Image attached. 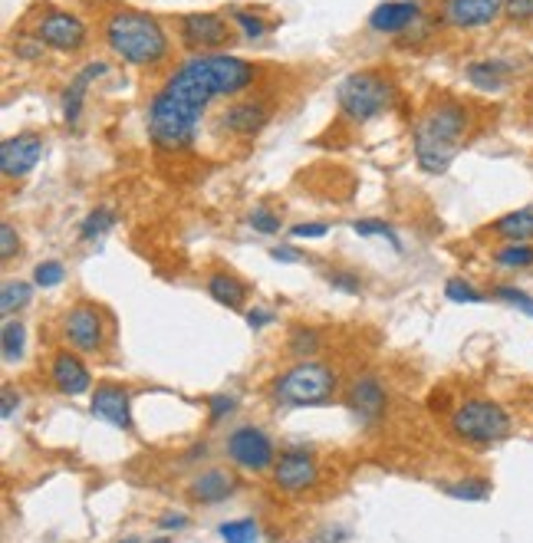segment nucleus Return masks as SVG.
<instances>
[{
    "instance_id": "obj_15",
    "label": "nucleus",
    "mask_w": 533,
    "mask_h": 543,
    "mask_svg": "<svg viewBox=\"0 0 533 543\" xmlns=\"http://www.w3.org/2000/svg\"><path fill=\"white\" fill-rule=\"evenodd\" d=\"M43 158V135L17 132L0 142V172L4 178H27Z\"/></svg>"
},
{
    "instance_id": "obj_24",
    "label": "nucleus",
    "mask_w": 533,
    "mask_h": 543,
    "mask_svg": "<svg viewBox=\"0 0 533 543\" xmlns=\"http://www.w3.org/2000/svg\"><path fill=\"white\" fill-rule=\"evenodd\" d=\"M441 491L448 497H455V501H464V504H478V501H487L494 491L491 478H484V474H471V478H458V481H445L441 484Z\"/></svg>"
},
{
    "instance_id": "obj_3",
    "label": "nucleus",
    "mask_w": 533,
    "mask_h": 543,
    "mask_svg": "<svg viewBox=\"0 0 533 543\" xmlns=\"http://www.w3.org/2000/svg\"><path fill=\"white\" fill-rule=\"evenodd\" d=\"M102 43L116 60L135 66V70H155L172 56V37L165 24L149 10L116 7L102 20Z\"/></svg>"
},
{
    "instance_id": "obj_33",
    "label": "nucleus",
    "mask_w": 533,
    "mask_h": 543,
    "mask_svg": "<svg viewBox=\"0 0 533 543\" xmlns=\"http://www.w3.org/2000/svg\"><path fill=\"white\" fill-rule=\"evenodd\" d=\"M491 300L504 303V307L524 313L533 320V293H527V290H520L514 284H497V287H491Z\"/></svg>"
},
{
    "instance_id": "obj_34",
    "label": "nucleus",
    "mask_w": 533,
    "mask_h": 543,
    "mask_svg": "<svg viewBox=\"0 0 533 543\" xmlns=\"http://www.w3.org/2000/svg\"><path fill=\"white\" fill-rule=\"evenodd\" d=\"M218 537L224 543H260V527H257V520H251V517L228 520V524L218 527Z\"/></svg>"
},
{
    "instance_id": "obj_17",
    "label": "nucleus",
    "mask_w": 533,
    "mask_h": 543,
    "mask_svg": "<svg viewBox=\"0 0 533 543\" xmlns=\"http://www.w3.org/2000/svg\"><path fill=\"white\" fill-rule=\"evenodd\" d=\"M50 382L53 389L66 395V399H76V395H86L93 392V372L83 359H79L76 349H56L53 359H50Z\"/></svg>"
},
{
    "instance_id": "obj_1",
    "label": "nucleus",
    "mask_w": 533,
    "mask_h": 543,
    "mask_svg": "<svg viewBox=\"0 0 533 543\" xmlns=\"http://www.w3.org/2000/svg\"><path fill=\"white\" fill-rule=\"evenodd\" d=\"M260 70L234 53H191L181 60L145 109V129L158 152H188L198 126L218 99H237L257 83Z\"/></svg>"
},
{
    "instance_id": "obj_43",
    "label": "nucleus",
    "mask_w": 533,
    "mask_h": 543,
    "mask_svg": "<svg viewBox=\"0 0 533 543\" xmlns=\"http://www.w3.org/2000/svg\"><path fill=\"white\" fill-rule=\"evenodd\" d=\"M274 323H277V313L270 307L247 310V326H251V330H267V326H274Z\"/></svg>"
},
{
    "instance_id": "obj_10",
    "label": "nucleus",
    "mask_w": 533,
    "mask_h": 543,
    "mask_svg": "<svg viewBox=\"0 0 533 543\" xmlns=\"http://www.w3.org/2000/svg\"><path fill=\"white\" fill-rule=\"evenodd\" d=\"M33 37L56 53H79L89 43V27L73 10H47L33 27Z\"/></svg>"
},
{
    "instance_id": "obj_47",
    "label": "nucleus",
    "mask_w": 533,
    "mask_h": 543,
    "mask_svg": "<svg viewBox=\"0 0 533 543\" xmlns=\"http://www.w3.org/2000/svg\"><path fill=\"white\" fill-rule=\"evenodd\" d=\"M149 543H175V540L172 537H152Z\"/></svg>"
},
{
    "instance_id": "obj_13",
    "label": "nucleus",
    "mask_w": 533,
    "mask_h": 543,
    "mask_svg": "<svg viewBox=\"0 0 533 543\" xmlns=\"http://www.w3.org/2000/svg\"><path fill=\"white\" fill-rule=\"evenodd\" d=\"M270 122V106L264 99H254V96H237L234 103H228V109L221 112L214 129L218 132H228L234 139H254L267 129Z\"/></svg>"
},
{
    "instance_id": "obj_41",
    "label": "nucleus",
    "mask_w": 533,
    "mask_h": 543,
    "mask_svg": "<svg viewBox=\"0 0 533 543\" xmlns=\"http://www.w3.org/2000/svg\"><path fill=\"white\" fill-rule=\"evenodd\" d=\"M234 409H237L234 395H211V399H208V418H211V425L224 422L228 415H234Z\"/></svg>"
},
{
    "instance_id": "obj_4",
    "label": "nucleus",
    "mask_w": 533,
    "mask_h": 543,
    "mask_svg": "<svg viewBox=\"0 0 533 543\" xmlns=\"http://www.w3.org/2000/svg\"><path fill=\"white\" fill-rule=\"evenodd\" d=\"M399 103V83L385 70H356L339 79L336 86V106L339 116L353 126H369L382 116H389Z\"/></svg>"
},
{
    "instance_id": "obj_31",
    "label": "nucleus",
    "mask_w": 533,
    "mask_h": 543,
    "mask_svg": "<svg viewBox=\"0 0 533 543\" xmlns=\"http://www.w3.org/2000/svg\"><path fill=\"white\" fill-rule=\"evenodd\" d=\"M359 237H379V241H389L392 251H402V237L399 231L392 228L389 221H382V218H356L353 224H349Z\"/></svg>"
},
{
    "instance_id": "obj_14",
    "label": "nucleus",
    "mask_w": 533,
    "mask_h": 543,
    "mask_svg": "<svg viewBox=\"0 0 533 543\" xmlns=\"http://www.w3.org/2000/svg\"><path fill=\"white\" fill-rule=\"evenodd\" d=\"M346 405L362 425H376L379 418L389 412V392H385L379 376L366 372V376H356L346 386Z\"/></svg>"
},
{
    "instance_id": "obj_45",
    "label": "nucleus",
    "mask_w": 533,
    "mask_h": 543,
    "mask_svg": "<svg viewBox=\"0 0 533 543\" xmlns=\"http://www.w3.org/2000/svg\"><path fill=\"white\" fill-rule=\"evenodd\" d=\"M188 524H191V520L185 514H175V511H168V514L158 517V530H165V534H172V530L178 534V530H185Z\"/></svg>"
},
{
    "instance_id": "obj_40",
    "label": "nucleus",
    "mask_w": 533,
    "mask_h": 543,
    "mask_svg": "<svg viewBox=\"0 0 533 543\" xmlns=\"http://www.w3.org/2000/svg\"><path fill=\"white\" fill-rule=\"evenodd\" d=\"M330 234V224L326 221H306V224H293L290 237L293 241H323Z\"/></svg>"
},
{
    "instance_id": "obj_37",
    "label": "nucleus",
    "mask_w": 533,
    "mask_h": 543,
    "mask_svg": "<svg viewBox=\"0 0 533 543\" xmlns=\"http://www.w3.org/2000/svg\"><path fill=\"white\" fill-rule=\"evenodd\" d=\"M66 280V267L63 260H40L37 267H33V284H37L40 290H53L60 287Z\"/></svg>"
},
{
    "instance_id": "obj_11",
    "label": "nucleus",
    "mask_w": 533,
    "mask_h": 543,
    "mask_svg": "<svg viewBox=\"0 0 533 543\" xmlns=\"http://www.w3.org/2000/svg\"><path fill=\"white\" fill-rule=\"evenodd\" d=\"M504 20V0H441L438 24L451 30H487Z\"/></svg>"
},
{
    "instance_id": "obj_18",
    "label": "nucleus",
    "mask_w": 533,
    "mask_h": 543,
    "mask_svg": "<svg viewBox=\"0 0 533 543\" xmlns=\"http://www.w3.org/2000/svg\"><path fill=\"white\" fill-rule=\"evenodd\" d=\"M425 20V4L422 0H385L369 14V30L382 33V37H399L408 33L415 24Z\"/></svg>"
},
{
    "instance_id": "obj_9",
    "label": "nucleus",
    "mask_w": 533,
    "mask_h": 543,
    "mask_svg": "<svg viewBox=\"0 0 533 543\" xmlns=\"http://www.w3.org/2000/svg\"><path fill=\"white\" fill-rule=\"evenodd\" d=\"M224 451H228V461L234 468L251 474L270 471L277 461L274 441H270V435L260 425H237L228 435V441H224Z\"/></svg>"
},
{
    "instance_id": "obj_35",
    "label": "nucleus",
    "mask_w": 533,
    "mask_h": 543,
    "mask_svg": "<svg viewBox=\"0 0 533 543\" xmlns=\"http://www.w3.org/2000/svg\"><path fill=\"white\" fill-rule=\"evenodd\" d=\"M247 228H251L254 234H264V237H274L283 231V218L277 208L270 205H257L251 214H247Z\"/></svg>"
},
{
    "instance_id": "obj_16",
    "label": "nucleus",
    "mask_w": 533,
    "mask_h": 543,
    "mask_svg": "<svg viewBox=\"0 0 533 543\" xmlns=\"http://www.w3.org/2000/svg\"><path fill=\"white\" fill-rule=\"evenodd\" d=\"M89 412H93L99 422H106L119 432H132V395L126 386L119 382H99L93 389V399H89Z\"/></svg>"
},
{
    "instance_id": "obj_25",
    "label": "nucleus",
    "mask_w": 533,
    "mask_h": 543,
    "mask_svg": "<svg viewBox=\"0 0 533 543\" xmlns=\"http://www.w3.org/2000/svg\"><path fill=\"white\" fill-rule=\"evenodd\" d=\"M323 346V333L310 323H293L287 333V353L297 359H310L313 353H320Z\"/></svg>"
},
{
    "instance_id": "obj_8",
    "label": "nucleus",
    "mask_w": 533,
    "mask_h": 543,
    "mask_svg": "<svg viewBox=\"0 0 533 543\" xmlns=\"http://www.w3.org/2000/svg\"><path fill=\"white\" fill-rule=\"evenodd\" d=\"M60 333H63V343L76 349V353H102L109 336V316L102 313V307H96V303L79 300L63 313Z\"/></svg>"
},
{
    "instance_id": "obj_19",
    "label": "nucleus",
    "mask_w": 533,
    "mask_h": 543,
    "mask_svg": "<svg viewBox=\"0 0 533 543\" xmlns=\"http://www.w3.org/2000/svg\"><path fill=\"white\" fill-rule=\"evenodd\" d=\"M514 76H517V63L501 60V56H487V60H474L464 66V79L474 89H481V93H504Z\"/></svg>"
},
{
    "instance_id": "obj_7",
    "label": "nucleus",
    "mask_w": 533,
    "mask_h": 543,
    "mask_svg": "<svg viewBox=\"0 0 533 543\" xmlns=\"http://www.w3.org/2000/svg\"><path fill=\"white\" fill-rule=\"evenodd\" d=\"M178 40L191 53H224L234 40V24L218 10H191L178 17Z\"/></svg>"
},
{
    "instance_id": "obj_23",
    "label": "nucleus",
    "mask_w": 533,
    "mask_h": 543,
    "mask_svg": "<svg viewBox=\"0 0 533 543\" xmlns=\"http://www.w3.org/2000/svg\"><path fill=\"white\" fill-rule=\"evenodd\" d=\"M487 234H494L501 244H533V205H524V208H514L501 214V218H494L487 224Z\"/></svg>"
},
{
    "instance_id": "obj_48",
    "label": "nucleus",
    "mask_w": 533,
    "mask_h": 543,
    "mask_svg": "<svg viewBox=\"0 0 533 543\" xmlns=\"http://www.w3.org/2000/svg\"><path fill=\"white\" fill-rule=\"evenodd\" d=\"M119 543H139V537H126V540H119Z\"/></svg>"
},
{
    "instance_id": "obj_30",
    "label": "nucleus",
    "mask_w": 533,
    "mask_h": 543,
    "mask_svg": "<svg viewBox=\"0 0 533 543\" xmlns=\"http://www.w3.org/2000/svg\"><path fill=\"white\" fill-rule=\"evenodd\" d=\"M224 14L231 17V24L241 30V37L244 40H264L267 33H270V20H264L257 14V10H247V7H231V10H224Z\"/></svg>"
},
{
    "instance_id": "obj_22",
    "label": "nucleus",
    "mask_w": 533,
    "mask_h": 543,
    "mask_svg": "<svg viewBox=\"0 0 533 543\" xmlns=\"http://www.w3.org/2000/svg\"><path fill=\"white\" fill-rule=\"evenodd\" d=\"M204 290H208V297L214 303H221V307L228 310H241L247 297H251V287L237 274H231V270H211V274L204 277Z\"/></svg>"
},
{
    "instance_id": "obj_32",
    "label": "nucleus",
    "mask_w": 533,
    "mask_h": 543,
    "mask_svg": "<svg viewBox=\"0 0 533 543\" xmlns=\"http://www.w3.org/2000/svg\"><path fill=\"white\" fill-rule=\"evenodd\" d=\"M445 300L451 303H461V307H474V303H487L491 300V293H484L471 284V280L464 277H448L445 280Z\"/></svg>"
},
{
    "instance_id": "obj_21",
    "label": "nucleus",
    "mask_w": 533,
    "mask_h": 543,
    "mask_svg": "<svg viewBox=\"0 0 533 543\" xmlns=\"http://www.w3.org/2000/svg\"><path fill=\"white\" fill-rule=\"evenodd\" d=\"M234 491H237V478H234L231 471L208 468V471H201L198 478L188 484V501L211 507V504H224Z\"/></svg>"
},
{
    "instance_id": "obj_38",
    "label": "nucleus",
    "mask_w": 533,
    "mask_h": 543,
    "mask_svg": "<svg viewBox=\"0 0 533 543\" xmlns=\"http://www.w3.org/2000/svg\"><path fill=\"white\" fill-rule=\"evenodd\" d=\"M504 20L517 27L533 24V0H504Z\"/></svg>"
},
{
    "instance_id": "obj_26",
    "label": "nucleus",
    "mask_w": 533,
    "mask_h": 543,
    "mask_svg": "<svg viewBox=\"0 0 533 543\" xmlns=\"http://www.w3.org/2000/svg\"><path fill=\"white\" fill-rule=\"evenodd\" d=\"M0 353H4V362H20L27 353V326L7 316L4 326H0Z\"/></svg>"
},
{
    "instance_id": "obj_27",
    "label": "nucleus",
    "mask_w": 533,
    "mask_h": 543,
    "mask_svg": "<svg viewBox=\"0 0 533 543\" xmlns=\"http://www.w3.org/2000/svg\"><path fill=\"white\" fill-rule=\"evenodd\" d=\"M116 218L119 214L112 211V208H106V205H99V208H93L86 214L83 221H79V241H86V244H93V241H102L112 228H116Z\"/></svg>"
},
{
    "instance_id": "obj_42",
    "label": "nucleus",
    "mask_w": 533,
    "mask_h": 543,
    "mask_svg": "<svg viewBox=\"0 0 533 543\" xmlns=\"http://www.w3.org/2000/svg\"><path fill=\"white\" fill-rule=\"evenodd\" d=\"M43 43L37 40V37H20L17 43H14V53L20 56V60H27V63H37L40 56H43Z\"/></svg>"
},
{
    "instance_id": "obj_39",
    "label": "nucleus",
    "mask_w": 533,
    "mask_h": 543,
    "mask_svg": "<svg viewBox=\"0 0 533 543\" xmlns=\"http://www.w3.org/2000/svg\"><path fill=\"white\" fill-rule=\"evenodd\" d=\"M20 254V234L10 221H0V260L10 264Z\"/></svg>"
},
{
    "instance_id": "obj_12",
    "label": "nucleus",
    "mask_w": 533,
    "mask_h": 543,
    "mask_svg": "<svg viewBox=\"0 0 533 543\" xmlns=\"http://www.w3.org/2000/svg\"><path fill=\"white\" fill-rule=\"evenodd\" d=\"M270 481L274 488L283 494H303V491H313L320 484V461H316L310 451H283L277 455L274 468H270Z\"/></svg>"
},
{
    "instance_id": "obj_36",
    "label": "nucleus",
    "mask_w": 533,
    "mask_h": 543,
    "mask_svg": "<svg viewBox=\"0 0 533 543\" xmlns=\"http://www.w3.org/2000/svg\"><path fill=\"white\" fill-rule=\"evenodd\" d=\"M326 284H330L333 290L346 293V297H359L362 290H366V284H362L359 270H343V267H330L326 270Z\"/></svg>"
},
{
    "instance_id": "obj_2",
    "label": "nucleus",
    "mask_w": 533,
    "mask_h": 543,
    "mask_svg": "<svg viewBox=\"0 0 533 543\" xmlns=\"http://www.w3.org/2000/svg\"><path fill=\"white\" fill-rule=\"evenodd\" d=\"M474 126V109L458 96H438L412 126V152L425 175H445L461 155Z\"/></svg>"
},
{
    "instance_id": "obj_44",
    "label": "nucleus",
    "mask_w": 533,
    "mask_h": 543,
    "mask_svg": "<svg viewBox=\"0 0 533 543\" xmlns=\"http://www.w3.org/2000/svg\"><path fill=\"white\" fill-rule=\"evenodd\" d=\"M270 260H277V264H303V251H297V247H290V244H277V247H270Z\"/></svg>"
},
{
    "instance_id": "obj_46",
    "label": "nucleus",
    "mask_w": 533,
    "mask_h": 543,
    "mask_svg": "<svg viewBox=\"0 0 533 543\" xmlns=\"http://www.w3.org/2000/svg\"><path fill=\"white\" fill-rule=\"evenodd\" d=\"M20 409V395L14 392V389H4V409H0V415H4V422H10V418H14V412Z\"/></svg>"
},
{
    "instance_id": "obj_5",
    "label": "nucleus",
    "mask_w": 533,
    "mask_h": 543,
    "mask_svg": "<svg viewBox=\"0 0 533 543\" xmlns=\"http://www.w3.org/2000/svg\"><path fill=\"white\" fill-rule=\"evenodd\" d=\"M339 392V372L320 359H300L270 382V399L283 409H316L333 402Z\"/></svg>"
},
{
    "instance_id": "obj_6",
    "label": "nucleus",
    "mask_w": 533,
    "mask_h": 543,
    "mask_svg": "<svg viewBox=\"0 0 533 543\" xmlns=\"http://www.w3.org/2000/svg\"><path fill=\"white\" fill-rule=\"evenodd\" d=\"M448 432L451 438H458L474 448L501 445V441L514 432V415L497 399H464L455 405V412L448 415Z\"/></svg>"
},
{
    "instance_id": "obj_28",
    "label": "nucleus",
    "mask_w": 533,
    "mask_h": 543,
    "mask_svg": "<svg viewBox=\"0 0 533 543\" xmlns=\"http://www.w3.org/2000/svg\"><path fill=\"white\" fill-rule=\"evenodd\" d=\"M491 264L501 270H530L533 267V244H497L491 251Z\"/></svg>"
},
{
    "instance_id": "obj_29",
    "label": "nucleus",
    "mask_w": 533,
    "mask_h": 543,
    "mask_svg": "<svg viewBox=\"0 0 533 543\" xmlns=\"http://www.w3.org/2000/svg\"><path fill=\"white\" fill-rule=\"evenodd\" d=\"M33 287L37 284H27V280H4V287H0V313L14 316L27 310L33 300Z\"/></svg>"
},
{
    "instance_id": "obj_20",
    "label": "nucleus",
    "mask_w": 533,
    "mask_h": 543,
    "mask_svg": "<svg viewBox=\"0 0 533 543\" xmlns=\"http://www.w3.org/2000/svg\"><path fill=\"white\" fill-rule=\"evenodd\" d=\"M109 73V63H86L83 70H79L73 79H70V86L63 89V122H66V129H76L79 126V119H83V103H86V93H89V86L96 83V79H102Z\"/></svg>"
}]
</instances>
